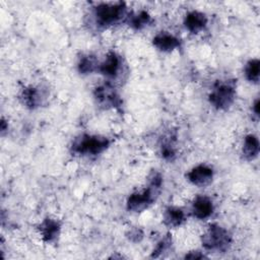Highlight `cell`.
<instances>
[{
    "label": "cell",
    "mask_w": 260,
    "mask_h": 260,
    "mask_svg": "<svg viewBox=\"0 0 260 260\" xmlns=\"http://www.w3.org/2000/svg\"><path fill=\"white\" fill-rule=\"evenodd\" d=\"M94 22L100 27H109L127 17V7L124 2L101 3L92 11Z\"/></svg>",
    "instance_id": "6da1fadb"
},
{
    "label": "cell",
    "mask_w": 260,
    "mask_h": 260,
    "mask_svg": "<svg viewBox=\"0 0 260 260\" xmlns=\"http://www.w3.org/2000/svg\"><path fill=\"white\" fill-rule=\"evenodd\" d=\"M109 146L110 140L105 136L82 134L73 141L71 150L77 155L95 156L107 150Z\"/></svg>",
    "instance_id": "7a4b0ae2"
},
{
    "label": "cell",
    "mask_w": 260,
    "mask_h": 260,
    "mask_svg": "<svg viewBox=\"0 0 260 260\" xmlns=\"http://www.w3.org/2000/svg\"><path fill=\"white\" fill-rule=\"evenodd\" d=\"M201 241L203 247L208 251L224 252L232 244V236L226 229L212 223L202 235Z\"/></svg>",
    "instance_id": "3957f363"
},
{
    "label": "cell",
    "mask_w": 260,
    "mask_h": 260,
    "mask_svg": "<svg viewBox=\"0 0 260 260\" xmlns=\"http://www.w3.org/2000/svg\"><path fill=\"white\" fill-rule=\"evenodd\" d=\"M236 86L232 81H218L212 87L208 100L212 107L217 110H228L235 102Z\"/></svg>",
    "instance_id": "277c9868"
},
{
    "label": "cell",
    "mask_w": 260,
    "mask_h": 260,
    "mask_svg": "<svg viewBox=\"0 0 260 260\" xmlns=\"http://www.w3.org/2000/svg\"><path fill=\"white\" fill-rule=\"evenodd\" d=\"M161 188L149 185L147 188L132 193L126 202V207L132 212H142L147 209L156 199Z\"/></svg>",
    "instance_id": "5b68a950"
},
{
    "label": "cell",
    "mask_w": 260,
    "mask_h": 260,
    "mask_svg": "<svg viewBox=\"0 0 260 260\" xmlns=\"http://www.w3.org/2000/svg\"><path fill=\"white\" fill-rule=\"evenodd\" d=\"M93 95L98 104L106 109H118L122 106L120 95L110 83H105L95 87Z\"/></svg>",
    "instance_id": "8992f818"
},
{
    "label": "cell",
    "mask_w": 260,
    "mask_h": 260,
    "mask_svg": "<svg viewBox=\"0 0 260 260\" xmlns=\"http://www.w3.org/2000/svg\"><path fill=\"white\" fill-rule=\"evenodd\" d=\"M214 176V172L212 168L207 165H198L192 168L187 174V180L194 186L204 187L209 185L212 182Z\"/></svg>",
    "instance_id": "52a82bcc"
},
{
    "label": "cell",
    "mask_w": 260,
    "mask_h": 260,
    "mask_svg": "<svg viewBox=\"0 0 260 260\" xmlns=\"http://www.w3.org/2000/svg\"><path fill=\"white\" fill-rule=\"evenodd\" d=\"M98 71L107 78L116 79L122 71L121 57L115 52L108 53L105 60L100 63Z\"/></svg>",
    "instance_id": "ba28073f"
},
{
    "label": "cell",
    "mask_w": 260,
    "mask_h": 260,
    "mask_svg": "<svg viewBox=\"0 0 260 260\" xmlns=\"http://www.w3.org/2000/svg\"><path fill=\"white\" fill-rule=\"evenodd\" d=\"M19 99L26 108L34 110L41 107L46 99V94L41 87L29 85L21 90Z\"/></svg>",
    "instance_id": "9c48e42d"
},
{
    "label": "cell",
    "mask_w": 260,
    "mask_h": 260,
    "mask_svg": "<svg viewBox=\"0 0 260 260\" xmlns=\"http://www.w3.org/2000/svg\"><path fill=\"white\" fill-rule=\"evenodd\" d=\"M214 210V204L206 195H198L192 202L191 212L192 215L200 220L206 219L211 216Z\"/></svg>",
    "instance_id": "30bf717a"
},
{
    "label": "cell",
    "mask_w": 260,
    "mask_h": 260,
    "mask_svg": "<svg viewBox=\"0 0 260 260\" xmlns=\"http://www.w3.org/2000/svg\"><path fill=\"white\" fill-rule=\"evenodd\" d=\"M41 238L46 243H55L61 232V223L58 219L46 217L38 226Z\"/></svg>",
    "instance_id": "8fae6325"
},
{
    "label": "cell",
    "mask_w": 260,
    "mask_h": 260,
    "mask_svg": "<svg viewBox=\"0 0 260 260\" xmlns=\"http://www.w3.org/2000/svg\"><path fill=\"white\" fill-rule=\"evenodd\" d=\"M152 45L158 51L169 53L181 47V40L171 32L160 31L153 37Z\"/></svg>",
    "instance_id": "7c38bea8"
},
{
    "label": "cell",
    "mask_w": 260,
    "mask_h": 260,
    "mask_svg": "<svg viewBox=\"0 0 260 260\" xmlns=\"http://www.w3.org/2000/svg\"><path fill=\"white\" fill-rule=\"evenodd\" d=\"M208 22L207 16L198 10H192L188 12L184 18V25L192 34H198L202 31Z\"/></svg>",
    "instance_id": "4fadbf2b"
},
{
    "label": "cell",
    "mask_w": 260,
    "mask_h": 260,
    "mask_svg": "<svg viewBox=\"0 0 260 260\" xmlns=\"http://www.w3.org/2000/svg\"><path fill=\"white\" fill-rule=\"evenodd\" d=\"M186 220V214L181 207L168 206L162 214V221L169 228H178Z\"/></svg>",
    "instance_id": "5bb4252c"
},
{
    "label": "cell",
    "mask_w": 260,
    "mask_h": 260,
    "mask_svg": "<svg viewBox=\"0 0 260 260\" xmlns=\"http://www.w3.org/2000/svg\"><path fill=\"white\" fill-rule=\"evenodd\" d=\"M259 150H260V144L257 136L254 134L247 135L244 139V143L242 147V153L244 157L247 160H253L258 156Z\"/></svg>",
    "instance_id": "9a60e30c"
},
{
    "label": "cell",
    "mask_w": 260,
    "mask_h": 260,
    "mask_svg": "<svg viewBox=\"0 0 260 260\" xmlns=\"http://www.w3.org/2000/svg\"><path fill=\"white\" fill-rule=\"evenodd\" d=\"M151 21H152L151 16L148 14V12L144 10L129 14L127 16V22L129 26H131L133 29H136V30H140L146 27L151 23Z\"/></svg>",
    "instance_id": "2e32d148"
},
{
    "label": "cell",
    "mask_w": 260,
    "mask_h": 260,
    "mask_svg": "<svg viewBox=\"0 0 260 260\" xmlns=\"http://www.w3.org/2000/svg\"><path fill=\"white\" fill-rule=\"evenodd\" d=\"M99 65L100 63L96 58L90 54H87L79 58V61L77 63V69L81 74H90L99 70Z\"/></svg>",
    "instance_id": "e0dca14e"
},
{
    "label": "cell",
    "mask_w": 260,
    "mask_h": 260,
    "mask_svg": "<svg viewBox=\"0 0 260 260\" xmlns=\"http://www.w3.org/2000/svg\"><path fill=\"white\" fill-rule=\"evenodd\" d=\"M259 71H260V62L258 59H251L245 65V76L246 78L253 83H258L259 81Z\"/></svg>",
    "instance_id": "ac0fdd59"
},
{
    "label": "cell",
    "mask_w": 260,
    "mask_h": 260,
    "mask_svg": "<svg viewBox=\"0 0 260 260\" xmlns=\"http://www.w3.org/2000/svg\"><path fill=\"white\" fill-rule=\"evenodd\" d=\"M160 154L166 160H173L176 156V148L174 145L173 137H166L164 138L162 142L160 143Z\"/></svg>",
    "instance_id": "d6986e66"
},
{
    "label": "cell",
    "mask_w": 260,
    "mask_h": 260,
    "mask_svg": "<svg viewBox=\"0 0 260 260\" xmlns=\"http://www.w3.org/2000/svg\"><path fill=\"white\" fill-rule=\"evenodd\" d=\"M172 246V237L170 235H167L166 237H164L156 245V247L154 248L151 257H159L161 256L164 253L169 252Z\"/></svg>",
    "instance_id": "ffe728a7"
},
{
    "label": "cell",
    "mask_w": 260,
    "mask_h": 260,
    "mask_svg": "<svg viewBox=\"0 0 260 260\" xmlns=\"http://www.w3.org/2000/svg\"><path fill=\"white\" fill-rule=\"evenodd\" d=\"M206 256L204 254H202L201 252L199 251H192V252H189L188 254H186L185 258H188V259H203L205 258Z\"/></svg>",
    "instance_id": "44dd1931"
},
{
    "label": "cell",
    "mask_w": 260,
    "mask_h": 260,
    "mask_svg": "<svg viewBox=\"0 0 260 260\" xmlns=\"http://www.w3.org/2000/svg\"><path fill=\"white\" fill-rule=\"evenodd\" d=\"M130 236H129V238H130V240H132L133 239V237H135L136 238V241H139L140 240V238L142 237V233L138 230V229H134V230H132L131 232H130V234H129Z\"/></svg>",
    "instance_id": "7402d4cb"
},
{
    "label": "cell",
    "mask_w": 260,
    "mask_h": 260,
    "mask_svg": "<svg viewBox=\"0 0 260 260\" xmlns=\"http://www.w3.org/2000/svg\"><path fill=\"white\" fill-rule=\"evenodd\" d=\"M252 111L256 117L259 116V100L258 99L254 102V104L252 106Z\"/></svg>",
    "instance_id": "603a6c76"
}]
</instances>
